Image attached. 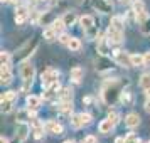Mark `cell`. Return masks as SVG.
<instances>
[{"label": "cell", "mask_w": 150, "mask_h": 143, "mask_svg": "<svg viewBox=\"0 0 150 143\" xmlns=\"http://www.w3.org/2000/svg\"><path fill=\"white\" fill-rule=\"evenodd\" d=\"M101 96H103V101L106 103V104L113 106V104L120 99V96H122L120 81H118V79L106 81L105 82V86H103V89H101Z\"/></svg>", "instance_id": "1"}, {"label": "cell", "mask_w": 150, "mask_h": 143, "mask_svg": "<svg viewBox=\"0 0 150 143\" xmlns=\"http://www.w3.org/2000/svg\"><path fill=\"white\" fill-rule=\"evenodd\" d=\"M21 77L24 84H22V93H27L32 82H34V77H35V68L30 64L29 61H22L21 64Z\"/></svg>", "instance_id": "2"}, {"label": "cell", "mask_w": 150, "mask_h": 143, "mask_svg": "<svg viewBox=\"0 0 150 143\" xmlns=\"http://www.w3.org/2000/svg\"><path fill=\"white\" fill-rule=\"evenodd\" d=\"M91 115L89 113H78V115H73L71 116V126L73 128H83V126H88L91 123Z\"/></svg>", "instance_id": "3"}, {"label": "cell", "mask_w": 150, "mask_h": 143, "mask_svg": "<svg viewBox=\"0 0 150 143\" xmlns=\"http://www.w3.org/2000/svg\"><path fill=\"white\" fill-rule=\"evenodd\" d=\"M57 77H59V71H56V69H52V68L46 69V71L42 73V76H41L44 89H46V88H51L54 82H57Z\"/></svg>", "instance_id": "4"}, {"label": "cell", "mask_w": 150, "mask_h": 143, "mask_svg": "<svg viewBox=\"0 0 150 143\" xmlns=\"http://www.w3.org/2000/svg\"><path fill=\"white\" fill-rule=\"evenodd\" d=\"M123 37H125V34H123L122 29H116V27H113V25H110L108 30H106V39H108V42L111 44V46L122 44Z\"/></svg>", "instance_id": "5"}, {"label": "cell", "mask_w": 150, "mask_h": 143, "mask_svg": "<svg viewBox=\"0 0 150 143\" xmlns=\"http://www.w3.org/2000/svg\"><path fill=\"white\" fill-rule=\"evenodd\" d=\"M113 61L123 68H133L132 64V56L127 54L125 51H113Z\"/></svg>", "instance_id": "6"}, {"label": "cell", "mask_w": 150, "mask_h": 143, "mask_svg": "<svg viewBox=\"0 0 150 143\" xmlns=\"http://www.w3.org/2000/svg\"><path fill=\"white\" fill-rule=\"evenodd\" d=\"M35 49H37V41H34V44H32V46H30V42H27V44H25V46H24L19 52H17L15 59H17V61H27L29 56L34 54Z\"/></svg>", "instance_id": "7"}, {"label": "cell", "mask_w": 150, "mask_h": 143, "mask_svg": "<svg viewBox=\"0 0 150 143\" xmlns=\"http://www.w3.org/2000/svg\"><path fill=\"white\" fill-rule=\"evenodd\" d=\"M93 7L100 14H111L113 12V5H111L110 0H95L93 2Z\"/></svg>", "instance_id": "8"}, {"label": "cell", "mask_w": 150, "mask_h": 143, "mask_svg": "<svg viewBox=\"0 0 150 143\" xmlns=\"http://www.w3.org/2000/svg\"><path fill=\"white\" fill-rule=\"evenodd\" d=\"M29 133H30V126L25 121H19V125H17V142L24 143L29 138Z\"/></svg>", "instance_id": "9"}, {"label": "cell", "mask_w": 150, "mask_h": 143, "mask_svg": "<svg viewBox=\"0 0 150 143\" xmlns=\"http://www.w3.org/2000/svg\"><path fill=\"white\" fill-rule=\"evenodd\" d=\"M29 15H30V10L27 8V5H19L17 7V14H15V22L21 25V24H24L29 19Z\"/></svg>", "instance_id": "10"}, {"label": "cell", "mask_w": 150, "mask_h": 143, "mask_svg": "<svg viewBox=\"0 0 150 143\" xmlns=\"http://www.w3.org/2000/svg\"><path fill=\"white\" fill-rule=\"evenodd\" d=\"M12 73H10V66L8 64H2L0 66V82L2 84H10L12 82Z\"/></svg>", "instance_id": "11"}, {"label": "cell", "mask_w": 150, "mask_h": 143, "mask_svg": "<svg viewBox=\"0 0 150 143\" xmlns=\"http://www.w3.org/2000/svg\"><path fill=\"white\" fill-rule=\"evenodd\" d=\"M46 131H47V133H51V135L59 136V135H62L64 128H62L61 123H57V121H54V120H51V121L46 123Z\"/></svg>", "instance_id": "12"}, {"label": "cell", "mask_w": 150, "mask_h": 143, "mask_svg": "<svg viewBox=\"0 0 150 143\" xmlns=\"http://www.w3.org/2000/svg\"><path fill=\"white\" fill-rule=\"evenodd\" d=\"M44 130H46V125L42 121H39L37 118H32V133L37 140H41L42 135H44Z\"/></svg>", "instance_id": "13"}, {"label": "cell", "mask_w": 150, "mask_h": 143, "mask_svg": "<svg viewBox=\"0 0 150 143\" xmlns=\"http://www.w3.org/2000/svg\"><path fill=\"white\" fill-rule=\"evenodd\" d=\"M125 125H127L130 130L137 128V126L140 125V116H138V113H128V115L125 116Z\"/></svg>", "instance_id": "14"}, {"label": "cell", "mask_w": 150, "mask_h": 143, "mask_svg": "<svg viewBox=\"0 0 150 143\" xmlns=\"http://www.w3.org/2000/svg\"><path fill=\"white\" fill-rule=\"evenodd\" d=\"M73 101H59V104H57V111L61 113V115H68L71 116L73 115Z\"/></svg>", "instance_id": "15"}, {"label": "cell", "mask_w": 150, "mask_h": 143, "mask_svg": "<svg viewBox=\"0 0 150 143\" xmlns=\"http://www.w3.org/2000/svg\"><path fill=\"white\" fill-rule=\"evenodd\" d=\"M113 128H115V125L110 121L108 118H106V120H103V121H100V125H98V131H100V133H103V135H108V133H111V131H113Z\"/></svg>", "instance_id": "16"}, {"label": "cell", "mask_w": 150, "mask_h": 143, "mask_svg": "<svg viewBox=\"0 0 150 143\" xmlns=\"http://www.w3.org/2000/svg\"><path fill=\"white\" fill-rule=\"evenodd\" d=\"M41 99H42V98H39V96H34V94L27 96V108L37 111V109L41 108Z\"/></svg>", "instance_id": "17"}, {"label": "cell", "mask_w": 150, "mask_h": 143, "mask_svg": "<svg viewBox=\"0 0 150 143\" xmlns=\"http://www.w3.org/2000/svg\"><path fill=\"white\" fill-rule=\"evenodd\" d=\"M110 44L108 42V39L105 37V39H98V52L101 56H108L110 54Z\"/></svg>", "instance_id": "18"}, {"label": "cell", "mask_w": 150, "mask_h": 143, "mask_svg": "<svg viewBox=\"0 0 150 143\" xmlns=\"http://www.w3.org/2000/svg\"><path fill=\"white\" fill-rule=\"evenodd\" d=\"M62 20H64V24H66V27H71V25H74L76 24L78 15H76V12H73V10H68L66 14L62 15Z\"/></svg>", "instance_id": "19"}, {"label": "cell", "mask_w": 150, "mask_h": 143, "mask_svg": "<svg viewBox=\"0 0 150 143\" xmlns=\"http://www.w3.org/2000/svg\"><path fill=\"white\" fill-rule=\"evenodd\" d=\"M79 24H81V27L84 30H88V29L95 27V17L93 15H83L81 19H79Z\"/></svg>", "instance_id": "20"}, {"label": "cell", "mask_w": 150, "mask_h": 143, "mask_svg": "<svg viewBox=\"0 0 150 143\" xmlns=\"http://www.w3.org/2000/svg\"><path fill=\"white\" fill-rule=\"evenodd\" d=\"M84 77V69L79 68V66H76V68L71 69V79L74 82H81V79Z\"/></svg>", "instance_id": "21"}, {"label": "cell", "mask_w": 150, "mask_h": 143, "mask_svg": "<svg viewBox=\"0 0 150 143\" xmlns=\"http://www.w3.org/2000/svg\"><path fill=\"white\" fill-rule=\"evenodd\" d=\"M52 22H54V17H52L51 12H44V14L41 12V17H39V22H37L39 25H51Z\"/></svg>", "instance_id": "22"}, {"label": "cell", "mask_w": 150, "mask_h": 143, "mask_svg": "<svg viewBox=\"0 0 150 143\" xmlns=\"http://www.w3.org/2000/svg\"><path fill=\"white\" fill-rule=\"evenodd\" d=\"M59 101H73V89L62 88L59 91Z\"/></svg>", "instance_id": "23"}, {"label": "cell", "mask_w": 150, "mask_h": 143, "mask_svg": "<svg viewBox=\"0 0 150 143\" xmlns=\"http://www.w3.org/2000/svg\"><path fill=\"white\" fill-rule=\"evenodd\" d=\"M44 39H46V41H49V42H52L54 41V39H57V37H59V34H57V32H56L54 29L51 27V25H49L47 29H44Z\"/></svg>", "instance_id": "24"}, {"label": "cell", "mask_w": 150, "mask_h": 143, "mask_svg": "<svg viewBox=\"0 0 150 143\" xmlns=\"http://www.w3.org/2000/svg\"><path fill=\"white\" fill-rule=\"evenodd\" d=\"M96 69H98L100 73H106V71H111V62L106 59V56H101V62H100V66H96Z\"/></svg>", "instance_id": "25"}, {"label": "cell", "mask_w": 150, "mask_h": 143, "mask_svg": "<svg viewBox=\"0 0 150 143\" xmlns=\"http://www.w3.org/2000/svg\"><path fill=\"white\" fill-rule=\"evenodd\" d=\"M138 84H140V88L145 91V89L150 88V73H143L142 76H140V81H138Z\"/></svg>", "instance_id": "26"}, {"label": "cell", "mask_w": 150, "mask_h": 143, "mask_svg": "<svg viewBox=\"0 0 150 143\" xmlns=\"http://www.w3.org/2000/svg\"><path fill=\"white\" fill-rule=\"evenodd\" d=\"M51 27L54 29L57 34H62V30H64V27H66V24H64V20H62V17H61V19H54V22L51 24Z\"/></svg>", "instance_id": "27"}, {"label": "cell", "mask_w": 150, "mask_h": 143, "mask_svg": "<svg viewBox=\"0 0 150 143\" xmlns=\"http://www.w3.org/2000/svg\"><path fill=\"white\" fill-rule=\"evenodd\" d=\"M132 64H133V68H143V66H145V59H143V56L132 54Z\"/></svg>", "instance_id": "28"}, {"label": "cell", "mask_w": 150, "mask_h": 143, "mask_svg": "<svg viewBox=\"0 0 150 143\" xmlns=\"http://www.w3.org/2000/svg\"><path fill=\"white\" fill-rule=\"evenodd\" d=\"M0 104H2V113H10L12 111V104L14 101H8V99H0Z\"/></svg>", "instance_id": "29"}, {"label": "cell", "mask_w": 150, "mask_h": 143, "mask_svg": "<svg viewBox=\"0 0 150 143\" xmlns=\"http://www.w3.org/2000/svg\"><path fill=\"white\" fill-rule=\"evenodd\" d=\"M73 52H78L79 49H81V41L79 39H76V37H71V42H69V46H68Z\"/></svg>", "instance_id": "30"}, {"label": "cell", "mask_w": 150, "mask_h": 143, "mask_svg": "<svg viewBox=\"0 0 150 143\" xmlns=\"http://www.w3.org/2000/svg\"><path fill=\"white\" fill-rule=\"evenodd\" d=\"M132 7H133V14H137V12H142V10H145V4H143L142 0H133L132 2Z\"/></svg>", "instance_id": "31"}, {"label": "cell", "mask_w": 150, "mask_h": 143, "mask_svg": "<svg viewBox=\"0 0 150 143\" xmlns=\"http://www.w3.org/2000/svg\"><path fill=\"white\" fill-rule=\"evenodd\" d=\"M110 25H113V27L122 29V30H123V25H125V22H123V17H118V15H115V17L111 19V24H110Z\"/></svg>", "instance_id": "32"}, {"label": "cell", "mask_w": 150, "mask_h": 143, "mask_svg": "<svg viewBox=\"0 0 150 143\" xmlns=\"http://www.w3.org/2000/svg\"><path fill=\"white\" fill-rule=\"evenodd\" d=\"M149 19V14H147V10H142V12H137L135 14V20L138 24H143V22Z\"/></svg>", "instance_id": "33"}, {"label": "cell", "mask_w": 150, "mask_h": 143, "mask_svg": "<svg viewBox=\"0 0 150 143\" xmlns=\"http://www.w3.org/2000/svg\"><path fill=\"white\" fill-rule=\"evenodd\" d=\"M0 99H8V101H15L17 99V91H7V93H4Z\"/></svg>", "instance_id": "34"}, {"label": "cell", "mask_w": 150, "mask_h": 143, "mask_svg": "<svg viewBox=\"0 0 150 143\" xmlns=\"http://www.w3.org/2000/svg\"><path fill=\"white\" fill-rule=\"evenodd\" d=\"M0 62H2V64H8V66H10V52H7V51H2V52H0Z\"/></svg>", "instance_id": "35"}, {"label": "cell", "mask_w": 150, "mask_h": 143, "mask_svg": "<svg viewBox=\"0 0 150 143\" xmlns=\"http://www.w3.org/2000/svg\"><path fill=\"white\" fill-rule=\"evenodd\" d=\"M140 32H142V34H145V35L150 34V17L143 22V24H140Z\"/></svg>", "instance_id": "36"}, {"label": "cell", "mask_w": 150, "mask_h": 143, "mask_svg": "<svg viewBox=\"0 0 150 143\" xmlns=\"http://www.w3.org/2000/svg\"><path fill=\"white\" fill-rule=\"evenodd\" d=\"M57 39H59V42H61L62 46H69V42H71V35H68V34L62 32V34H59Z\"/></svg>", "instance_id": "37"}, {"label": "cell", "mask_w": 150, "mask_h": 143, "mask_svg": "<svg viewBox=\"0 0 150 143\" xmlns=\"http://www.w3.org/2000/svg\"><path fill=\"white\" fill-rule=\"evenodd\" d=\"M84 32H86V35H88L89 39H96V37H98V27H91V29H88V30H84Z\"/></svg>", "instance_id": "38"}, {"label": "cell", "mask_w": 150, "mask_h": 143, "mask_svg": "<svg viewBox=\"0 0 150 143\" xmlns=\"http://www.w3.org/2000/svg\"><path fill=\"white\" fill-rule=\"evenodd\" d=\"M125 143H140V140L133 133H128V135L125 136Z\"/></svg>", "instance_id": "39"}, {"label": "cell", "mask_w": 150, "mask_h": 143, "mask_svg": "<svg viewBox=\"0 0 150 143\" xmlns=\"http://www.w3.org/2000/svg\"><path fill=\"white\" fill-rule=\"evenodd\" d=\"M108 120L116 126V125H118V121H120V116H118V113H110V115H108Z\"/></svg>", "instance_id": "40"}, {"label": "cell", "mask_w": 150, "mask_h": 143, "mask_svg": "<svg viewBox=\"0 0 150 143\" xmlns=\"http://www.w3.org/2000/svg\"><path fill=\"white\" fill-rule=\"evenodd\" d=\"M83 143H98V140H96V136L93 135H88L84 140H83Z\"/></svg>", "instance_id": "41"}, {"label": "cell", "mask_w": 150, "mask_h": 143, "mask_svg": "<svg viewBox=\"0 0 150 143\" xmlns=\"http://www.w3.org/2000/svg\"><path fill=\"white\" fill-rule=\"evenodd\" d=\"M143 59H145V66H150V51L143 54Z\"/></svg>", "instance_id": "42"}, {"label": "cell", "mask_w": 150, "mask_h": 143, "mask_svg": "<svg viewBox=\"0 0 150 143\" xmlns=\"http://www.w3.org/2000/svg\"><path fill=\"white\" fill-rule=\"evenodd\" d=\"M145 111H147V113H150V98L147 99V103H145Z\"/></svg>", "instance_id": "43"}, {"label": "cell", "mask_w": 150, "mask_h": 143, "mask_svg": "<svg viewBox=\"0 0 150 143\" xmlns=\"http://www.w3.org/2000/svg\"><path fill=\"white\" fill-rule=\"evenodd\" d=\"M115 143H125V138H122V136H118L115 140Z\"/></svg>", "instance_id": "44"}, {"label": "cell", "mask_w": 150, "mask_h": 143, "mask_svg": "<svg viewBox=\"0 0 150 143\" xmlns=\"http://www.w3.org/2000/svg\"><path fill=\"white\" fill-rule=\"evenodd\" d=\"M118 2H120V4H125V5H127V4H132L133 0H118Z\"/></svg>", "instance_id": "45"}, {"label": "cell", "mask_w": 150, "mask_h": 143, "mask_svg": "<svg viewBox=\"0 0 150 143\" xmlns=\"http://www.w3.org/2000/svg\"><path fill=\"white\" fill-rule=\"evenodd\" d=\"M0 143H8V140L5 138V136H2V138H0Z\"/></svg>", "instance_id": "46"}, {"label": "cell", "mask_w": 150, "mask_h": 143, "mask_svg": "<svg viewBox=\"0 0 150 143\" xmlns=\"http://www.w3.org/2000/svg\"><path fill=\"white\" fill-rule=\"evenodd\" d=\"M12 4H15V5H21V0H12Z\"/></svg>", "instance_id": "47"}, {"label": "cell", "mask_w": 150, "mask_h": 143, "mask_svg": "<svg viewBox=\"0 0 150 143\" xmlns=\"http://www.w3.org/2000/svg\"><path fill=\"white\" fill-rule=\"evenodd\" d=\"M145 94H147V98H150V88H149V89H145Z\"/></svg>", "instance_id": "48"}, {"label": "cell", "mask_w": 150, "mask_h": 143, "mask_svg": "<svg viewBox=\"0 0 150 143\" xmlns=\"http://www.w3.org/2000/svg\"><path fill=\"white\" fill-rule=\"evenodd\" d=\"M12 0H2V4H10Z\"/></svg>", "instance_id": "49"}, {"label": "cell", "mask_w": 150, "mask_h": 143, "mask_svg": "<svg viewBox=\"0 0 150 143\" xmlns=\"http://www.w3.org/2000/svg\"><path fill=\"white\" fill-rule=\"evenodd\" d=\"M64 143H74V142H73V140H66Z\"/></svg>", "instance_id": "50"}, {"label": "cell", "mask_w": 150, "mask_h": 143, "mask_svg": "<svg viewBox=\"0 0 150 143\" xmlns=\"http://www.w3.org/2000/svg\"><path fill=\"white\" fill-rule=\"evenodd\" d=\"M78 2H83V0H78Z\"/></svg>", "instance_id": "51"}, {"label": "cell", "mask_w": 150, "mask_h": 143, "mask_svg": "<svg viewBox=\"0 0 150 143\" xmlns=\"http://www.w3.org/2000/svg\"><path fill=\"white\" fill-rule=\"evenodd\" d=\"M39 2H41V0H39Z\"/></svg>", "instance_id": "52"}, {"label": "cell", "mask_w": 150, "mask_h": 143, "mask_svg": "<svg viewBox=\"0 0 150 143\" xmlns=\"http://www.w3.org/2000/svg\"><path fill=\"white\" fill-rule=\"evenodd\" d=\"M149 143H150V142H149Z\"/></svg>", "instance_id": "53"}]
</instances>
